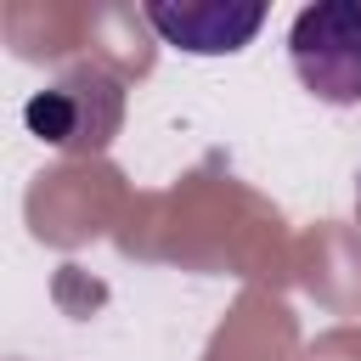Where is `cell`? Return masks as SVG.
Here are the masks:
<instances>
[{
    "mask_svg": "<svg viewBox=\"0 0 361 361\" xmlns=\"http://www.w3.org/2000/svg\"><path fill=\"white\" fill-rule=\"evenodd\" d=\"M288 62L299 85L327 107L361 102V0H316L288 28Z\"/></svg>",
    "mask_w": 361,
    "mask_h": 361,
    "instance_id": "1",
    "label": "cell"
},
{
    "mask_svg": "<svg viewBox=\"0 0 361 361\" xmlns=\"http://www.w3.org/2000/svg\"><path fill=\"white\" fill-rule=\"evenodd\" d=\"M28 130L62 152H102L118 135L124 118V85L118 73H107L102 62H79L68 68L56 85H45L39 96H28L23 107Z\"/></svg>",
    "mask_w": 361,
    "mask_h": 361,
    "instance_id": "2",
    "label": "cell"
},
{
    "mask_svg": "<svg viewBox=\"0 0 361 361\" xmlns=\"http://www.w3.org/2000/svg\"><path fill=\"white\" fill-rule=\"evenodd\" d=\"M141 17L152 23V34L164 45H175L186 56H231L259 34L265 6L259 0H248V6H237V0H180V6L147 0Z\"/></svg>",
    "mask_w": 361,
    "mask_h": 361,
    "instance_id": "3",
    "label": "cell"
},
{
    "mask_svg": "<svg viewBox=\"0 0 361 361\" xmlns=\"http://www.w3.org/2000/svg\"><path fill=\"white\" fill-rule=\"evenodd\" d=\"M355 226H361V180H355Z\"/></svg>",
    "mask_w": 361,
    "mask_h": 361,
    "instance_id": "4",
    "label": "cell"
}]
</instances>
